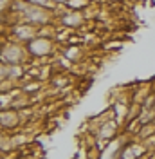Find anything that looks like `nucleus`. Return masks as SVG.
Returning <instances> with one entry per match:
<instances>
[{"instance_id":"1","label":"nucleus","mask_w":155,"mask_h":159,"mask_svg":"<svg viewBox=\"0 0 155 159\" xmlns=\"http://www.w3.org/2000/svg\"><path fill=\"white\" fill-rule=\"evenodd\" d=\"M0 60L2 63L7 65H29V61L33 58L29 56L27 45L18 43L15 40H2V52H0Z\"/></svg>"},{"instance_id":"2","label":"nucleus","mask_w":155,"mask_h":159,"mask_svg":"<svg viewBox=\"0 0 155 159\" xmlns=\"http://www.w3.org/2000/svg\"><path fill=\"white\" fill-rule=\"evenodd\" d=\"M61 47L58 40L54 38H47V36H36V38L27 43V51L29 56L33 60H45L49 56H52L56 51Z\"/></svg>"},{"instance_id":"3","label":"nucleus","mask_w":155,"mask_h":159,"mask_svg":"<svg viewBox=\"0 0 155 159\" xmlns=\"http://www.w3.org/2000/svg\"><path fill=\"white\" fill-rule=\"evenodd\" d=\"M38 33H40V27L33 25V24H25V22L7 25V38L15 40L18 43H24V45H27L29 42H33L38 36Z\"/></svg>"},{"instance_id":"4","label":"nucleus","mask_w":155,"mask_h":159,"mask_svg":"<svg viewBox=\"0 0 155 159\" xmlns=\"http://www.w3.org/2000/svg\"><path fill=\"white\" fill-rule=\"evenodd\" d=\"M117 132H119V123H117L116 119H108L105 121L96 132V138L99 141H103V143H110L112 139L117 136Z\"/></svg>"},{"instance_id":"5","label":"nucleus","mask_w":155,"mask_h":159,"mask_svg":"<svg viewBox=\"0 0 155 159\" xmlns=\"http://www.w3.org/2000/svg\"><path fill=\"white\" fill-rule=\"evenodd\" d=\"M22 123V110L18 109H2V129L13 130L18 129Z\"/></svg>"},{"instance_id":"6","label":"nucleus","mask_w":155,"mask_h":159,"mask_svg":"<svg viewBox=\"0 0 155 159\" xmlns=\"http://www.w3.org/2000/svg\"><path fill=\"white\" fill-rule=\"evenodd\" d=\"M92 4H94V0H69V4L65 7L67 9H74V11H85Z\"/></svg>"},{"instance_id":"7","label":"nucleus","mask_w":155,"mask_h":159,"mask_svg":"<svg viewBox=\"0 0 155 159\" xmlns=\"http://www.w3.org/2000/svg\"><path fill=\"white\" fill-rule=\"evenodd\" d=\"M11 141H13V138H9V136H7V150L11 148ZM6 148V136H4V138H2V150Z\"/></svg>"},{"instance_id":"8","label":"nucleus","mask_w":155,"mask_h":159,"mask_svg":"<svg viewBox=\"0 0 155 159\" xmlns=\"http://www.w3.org/2000/svg\"><path fill=\"white\" fill-rule=\"evenodd\" d=\"M54 2H56V6H63V7L69 4V0H54Z\"/></svg>"},{"instance_id":"9","label":"nucleus","mask_w":155,"mask_h":159,"mask_svg":"<svg viewBox=\"0 0 155 159\" xmlns=\"http://www.w3.org/2000/svg\"><path fill=\"white\" fill-rule=\"evenodd\" d=\"M16 159H29V157H25V156H20V157H16Z\"/></svg>"},{"instance_id":"10","label":"nucleus","mask_w":155,"mask_h":159,"mask_svg":"<svg viewBox=\"0 0 155 159\" xmlns=\"http://www.w3.org/2000/svg\"><path fill=\"white\" fill-rule=\"evenodd\" d=\"M153 94H155V89H153Z\"/></svg>"}]
</instances>
